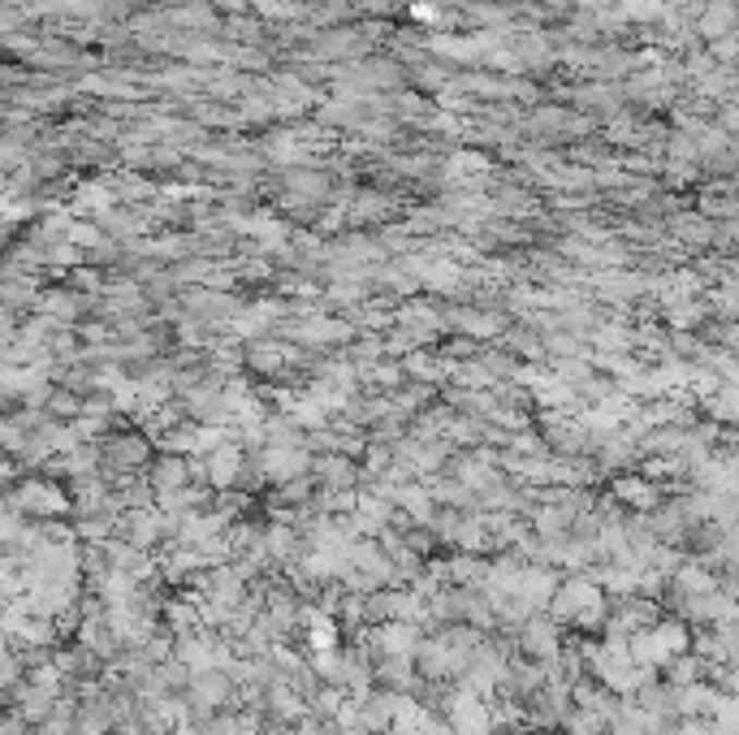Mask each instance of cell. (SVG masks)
Returning <instances> with one entry per match:
<instances>
[{
	"mask_svg": "<svg viewBox=\"0 0 739 735\" xmlns=\"http://www.w3.org/2000/svg\"><path fill=\"white\" fill-rule=\"evenodd\" d=\"M372 640H376L380 658H420V649H424V636H420V627H415V623H402V618H389V623H380Z\"/></svg>",
	"mask_w": 739,
	"mask_h": 735,
	"instance_id": "6da1fadb",
	"label": "cell"
},
{
	"mask_svg": "<svg viewBox=\"0 0 739 735\" xmlns=\"http://www.w3.org/2000/svg\"><path fill=\"white\" fill-rule=\"evenodd\" d=\"M450 732L455 735H489L493 714H489V706H485V697L459 692V697L450 701Z\"/></svg>",
	"mask_w": 739,
	"mask_h": 735,
	"instance_id": "7a4b0ae2",
	"label": "cell"
},
{
	"mask_svg": "<svg viewBox=\"0 0 739 735\" xmlns=\"http://www.w3.org/2000/svg\"><path fill=\"white\" fill-rule=\"evenodd\" d=\"M186 692H191V706H195L199 714H213V710H221V706L230 701L234 684H230L221 671H199V675L186 684Z\"/></svg>",
	"mask_w": 739,
	"mask_h": 735,
	"instance_id": "3957f363",
	"label": "cell"
},
{
	"mask_svg": "<svg viewBox=\"0 0 739 735\" xmlns=\"http://www.w3.org/2000/svg\"><path fill=\"white\" fill-rule=\"evenodd\" d=\"M519 644H523L528 658L554 662L558 658V627H554V618H528L523 631H519Z\"/></svg>",
	"mask_w": 739,
	"mask_h": 735,
	"instance_id": "277c9868",
	"label": "cell"
},
{
	"mask_svg": "<svg viewBox=\"0 0 739 735\" xmlns=\"http://www.w3.org/2000/svg\"><path fill=\"white\" fill-rule=\"evenodd\" d=\"M239 472H243V455H239L234 446H217V450L208 455V485L230 490V485L239 481Z\"/></svg>",
	"mask_w": 739,
	"mask_h": 735,
	"instance_id": "5b68a950",
	"label": "cell"
},
{
	"mask_svg": "<svg viewBox=\"0 0 739 735\" xmlns=\"http://www.w3.org/2000/svg\"><path fill=\"white\" fill-rule=\"evenodd\" d=\"M17 502H31L26 510H35V515H57V510H65V493L48 490V485H26Z\"/></svg>",
	"mask_w": 739,
	"mask_h": 735,
	"instance_id": "8992f818",
	"label": "cell"
},
{
	"mask_svg": "<svg viewBox=\"0 0 739 735\" xmlns=\"http://www.w3.org/2000/svg\"><path fill=\"white\" fill-rule=\"evenodd\" d=\"M415 658H380V679L389 684V688H407L411 679H415V666H411Z\"/></svg>",
	"mask_w": 739,
	"mask_h": 735,
	"instance_id": "52a82bcc",
	"label": "cell"
},
{
	"mask_svg": "<svg viewBox=\"0 0 739 735\" xmlns=\"http://www.w3.org/2000/svg\"><path fill=\"white\" fill-rule=\"evenodd\" d=\"M143 455H147V446H143L138 437H125V442H118V446L109 450V459H113L118 468H138V463H143Z\"/></svg>",
	"mask_w": 739,
	"mask_h": 735,
	"instance_id": "ba28073f",
	"label": "cell"
},
{
	"mask_svg": "<svg viewBox=\"0 0 739 735\" xmlns=\"http://www.w3.org/2000/svg\"><path fill=\"white\" fill-rule=\"evenodd\" d=\"M618 497H622V502H631V506H640V510H649L657 493L649 490V485H640V481H618Z\"/></svg>",
	"mask_w": 739,
	"mask_h": 735,
	"instance_id": "9c48e42d",
	"label": "cell"
},
{
	"mask_svg": "<svg viewBox=\"0 0 739 735\" xmlns=\"http://www.w3.org/2000/svg\"><path fill=\"white\" fill-rule=\"evenodd\" d=\"M320 477L338 490V485H351V463H342V459H325L320 463Z\"/></svg>",
	"mask_w": 739,
	"mask_h": 735,
	"instance_id": "30bf717a",
	"label": "cell"
}]
</instances>
